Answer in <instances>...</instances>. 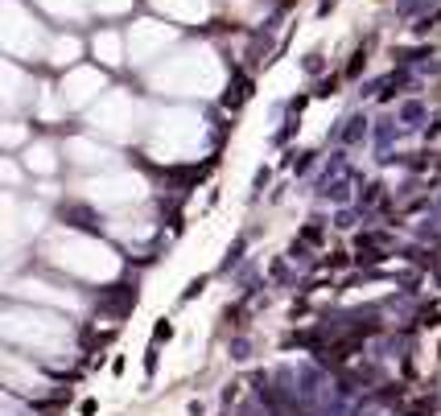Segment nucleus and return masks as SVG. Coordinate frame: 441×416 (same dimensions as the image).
<instances>
[{
    "label": "nucleus",
    "instance_id": "f257e3e1",
    "mask_svg": "<svg viewBox=\"0 0 441 416\" xmlns=\"http://www.w3.org/2000/svg\"><path fill=\"white\" fill-rule=\"evenodd\" d=\"M326 141H334V145H343V148H359V145H368L371 141V120L363 116V112H355V116H346Z\"/></svg>",
    "mask_w": 441,
    "mask_h": 416
},
{
    "label": "nucleus",
    "instance_id": "f03ea898",
    "mask_svg": "<svg viewBox=\"0 0 441 416\" xmlns=\"http://www.w3.org/2000/svg\"><path fill=\"white\" fill-rule=\"evenodd\" d=\"M58 219H66L71 227H83V231H99V215L83 202H62L58 206Z\"/></svg>",
    "mask_w": 441,
    "mask_h": 416
},
{
    "label": "nucleus",
    "instance_id": "7ed1b4c3",
    "mask_svg": "<svg viewBox=\"0 0 441 416\" xmlns=\"http://www.w3.org/2000/svg\"><path fill=\"white\" fill-rule=\"evenodd\" d=\"M396 120L404 124V128H425V124H429V107H425L421 99H404V103L396 107Z\"/></svg>",
    "mask_w": 441,
    "mask_h": 416
},
{
    "label": "nucleus",
    "instance_id": "20e7f679",
    "mask_svg": "<svg viewBox=\"0 0 441 416\" xmlns=\"http://www.w3.org/2000/svg\"><path fill=\"white\" fill-rule=\"evenodd\" d=\"M314 244H305V239H293L289 244V264H297V268H322V260H314V251H310Z\"/></svg>",
    "mask_w": 441,
    "mask_h": 416
},
{
    "label": "nucleus",
    "instance_id": "39448f33",
    "mask_svg": "<svg viewBox=\"0 0 441 416\" xmlns=\"http://www.w3.org/2000/svg\"><path fill=\"white\" fill-rule=\"evenodd\" d=\"M433 4H437V0H396V17H400V21H417L425 13H433Z\"/></svg>",
    "mask_w": 441,
    "mask_h": 416
},
{
    "label": "nucleus",
    "instance_id": "423d86ee",
    "mask_svg": "<svg viewBox=\"0 0 441 416\" xmlns=\"http://www.w3.org/2000/svg\"><path fill=\"white\" fill-rule=\"evenodd\" d=\"M363 71H368V46H359L351 54V62L343 66V78L346 83H363Z\"/></svg>",
    "mask_w": 441,
    "mask_h": 416
},
{
    "label": "nucleus",
    "instance_id": "0eeeda50",
    "mask_svg": "<svg viewBox=\"0 0 441 416\" xmlns=\"http://www.w3.org/2000/svg\"><path fill=\"white\" fill-rule=\"evenodd\" d=\"M301 239H305V244H314V247L326 244V222H322V215H314V219L301 227Z\"/></svg>",
    "mask_w": 441,
    "mask_h": 416
},
{
    "label": "nucleus",
    "instance_id": "6e6552de",
    "mask_svg": "<svg viewBox=\"0 0 441 416\" xmlns=\"http://www.w3.org/2000/svg\"><path fill=\"white\" fill-rule=\"evenodd\" d=\"M322 71H326V54H322V49H310V54L301 58V74H310V78H318Z\"/></svg>",
    "mask_w": 441,
    "mask_h": 416
},
{
    "label": "nucleus",
    "instance_id": "1a4fd4ad",
    "mask_svg": "<svg viewBox=\"0 0 441 416\" xmlns=\"http://www.w3.org/2000/svg\"><path fill=\"white\" fill-rule=\"evenodd\" d=\"M244 247H247V235H240L235 244L227 247V260H223V264H219V272H231V268H235V264L244 260Z\"/></svg>",
    "mask_w": 441,
    "mask_h": 416
},
{
    "label": "nucleus",
    "instance_id": "9d476101",
    "mask_svg": "<svg viewBox=\"0 0 441 416\" xmlns=\"http://www.w3.org/2000/svg\"><path fill=\"white\" fill-rule=\"evenodd\" d=\"M339 83H343V74H326V78H318V87H314V99L339 95Z\"/></svg>",
    "mask_w": 441,
    "mask_h": 416
},
{
    "label": "nucleus",
    "instance_id": "9b49d317",
    "mask_svg": "<svg viewBox=\"0 0 441 416\" xmlns=\"http://www.w3.org/2000/svg\"><path fill=\"white\" fill-rule=\"evenodd\" d=\"M269 182H272V170H269V165H264V170H256V177H252V202L269 190Z\"/></svg>",
    "mask_w": 441,
    "mask_h": 416
},
{
    "label": "nucleus",
    "instance_id": "f8f14e48",
    "mask_svg": "<svg viewBox=\"0 0 441 416\" xmlns=\"http://www.w3.org/2000/svg\"><path fill=\"white\" fill-rule=\"evenodd\" d=\"M322 268H351V256H346V251H330V256L322 260Z\"/></svg>",
    "mask_w": 441,
    "mask_h": 416
},
{
    "label": "nucleus",
    "instance_id": "ddd939ff",
    "mask_svg": "<svg viewBox=\"0 0 441 416\" xmlns=\"http://www.w3.org/2000/svg\"><path fill=\"white\" fill-rule=\"evenodd\" d=\"M202 289H206V276H198V280H190V285H186V293H182V301H194V297L202 293Z\"/></svg>",
    "mask_w": 441,
    "mask_h": 416
},
{
    "label": "nucleus",
    "instance_id": "4468645a",
    "mask_svg": "<svg viewBox=\"0 0 441 416\" xmlns=\"http://www.w3.org/2000/svg\"><path fill=\"white\" fill-rule=\"evenodd\" d=\"M170 334H173V326H170V321H161V326L153 330V343H161V338H170Z\"/></svg>",
    "mask_w": 441,
    "mask_h": 416
},
{
    "label": "nucleus",
    "instance_id": "2eb2a0df",
    "mask_svg": "<svg viewBox=\"0 0 441 416\" xmlns=\"http://www.w3.org/2000/svg\"><path fill=\"white\" fill-rule=\"evenodd\" d=\"M437 206H441V194H437Z\"/></svg>",
    "mask_w": 441,
    "mask_h": 416
}]
</instances>
